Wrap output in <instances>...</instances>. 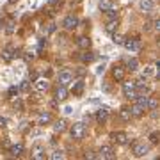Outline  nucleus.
Wrapping results in <instances>:
<instances>
[{
	"label": "nucleus",
	"instance_id": "nucleus-19",
	"mask_svg": "<svg viewBox=\"0 0 160 160\" xmlns=\"http://www.w3.org/2000/svg\"><path fill=\"white\" fill-rule=\"evenodd\" d=\"M80 59H82V62H93V61H95L96 59V55L95 53H93V52H87V50H84V53H82V55H80Z\"/></svg>",
	"mask_w": 160,
	"mask_h": 160
},
{
	"label": "nucleus",
	"instance_id": "nucleus-26",
	"mask_svg": "<svg viewBox=\"0 0 160 160\" xmlns=\"http://www.w3.org/2000/svg\"><path fill=\"white\" fill-rule=\"evenodd\" d=\"M157 107H158V100H157V98H148L146 109H149V110H157Z\"/></svg>",
	"mask_w": 160,
	"mask_h": 160
},
{
	"label": "nucleus",
	"instance_id": "nucleus-11",
	"mask_svg": "<svg viewBox=\"0 0 160 160\" xmlns=\"http://www.w3.org/2000/svg\"><path fill=\"white\" fill-rule=\"evenodd\" d=\"M66 98H68V89H66V86H61V87L55 89V100L57 102H64Z\"/></svg>",
	"mask_w": 160,
	"mask_h": 160
},
{
	"label": "nucleus",
	"instance_id": "nucleus-27",
	"mask_svg": "<svg viewBox=\"0 0 160 160\" xmlns=\"http://www.w3.org/2000/svg\"><path fill=\"white\" fill-rule=\"evenodd\" d=\"M82 91H84V82H77L73 86V95H80Z\"/></svg>",
	"mask_w": 160,
	"mask_h": 160
},
{
	"label": "nucleus",
	"instance_id": "nucleus-2",
	"mask_svg": "<svg viewBox=\"0 0 160 160\" xmlns=\"http://www.w3.org/2000/svg\"><path fill=\"white\" fill-rule=\"evenodd\" d=\"M71 139H75V141H80V139H84V135H86V124L84 123H75L71 126Z\"/></svg>",
	"mask_w": 160,
	"mask_h": 160
},
{
	"label": "nucleus",
	"instance_id": "nucleus-8",
	"mask_svg": "<svg viewBox=\"0 0 160 160\" xmlns=\"http://www.w3.org/2000/svg\"><path fill=\"white\" fill-rule=\"evenodd\" d=\"M62 25H64L66 30H73L75 27H77V25H78V18H77V16H73V15L66 16L64 22H62Z\"/></svg>",
	"mask_w": 160,
	"mask_h": 160
},
{
	"label": "nucleus",
	"instance_id": "nucleus-13",
	"mask_svg": "<svg viewBox=\"0 0 160 160\" xmlns=\"http://www.w3.org/2000/svg\"><path fill=\"white\" fill-rule=\"evenodd\" d=\"M13 52H15V46H13V44H9V46H6V50L2 52V59H4L6 62H9L11 59L15 57V53H13Z\"/></svg>",
	"mask_w": 160,
	"mask_h": 160
},
{
	"label": "nucleus",
	"instance_id": "nucleus-24",
	"mask_svg": "<svg viewBox=\"0 0 160 160\" xmlns=\"http://www.w3.org/2000/svg\"><path fill=\"white\" fill-rule=\"evenodd\" d=\"M126 68H128L130 71H137V69H139V61H137V59H128Z\"/></svg>",
	"mask_w": 160,
	"mask_h": 160
},
{
	"label": "nucleus",
	"instance_id": "nucleus-35",
	"mask_svg": "<svg viewBox=\"0 0 160 160\" xmlns=\"http://www.w3.org/2000/svg\"><path fill=\"white\" fill-rule=\"evenodd\" d=\"M98 155H95L93 151H89V153H86V158H96Z\"/></svg>",
	"mask_w": 160,
	"mask_h": 160
},
{
	"label": "nucleus",
	"instance_id": "nucleus-6",
	"mask_svg": "<svg viewBox=\"0 0 160 160\" xmlns=\"http://www.w3.org/2000/svg\"><path fill=\"white\" fill-rule=\"evenodd\" d=\"M112 77L116 82H123L124 77H126V69H124L123 66H114L112 68Z\"/></svg>",
	"mask_w": 160,
	"mask_h": 160
},
{
	"label": "nucleus",
	"instance_id": "nucleus-5",
	"mask_svg": "<svg viewBox=\"0 0 160 160\" xmlns=\"http://www.w3.org/2000/svg\"><path fill=\"white\" fill-rule=\"evenodd\" d=\"M110 139L116 142V144H128V135L124 132H112Z\"/></svg>",
	"mask_w": 160,
	"mask_h": 160
},
{
	"label": "nucleus",
	"instance_id": "nucleus-18",
	"mask_svg": "<svg viewBox=\"0 0 160 160\" xmlns=\"http://www.w3.org/2000/svg\"><path fill=\"white\" fill-rule=\"evenodd\" d=\"M119 117H121L123 121H130L133 116H132V110L128 109V107H123V109L119 110Z\"/></svg>",
	"mask_w": 160,
	"mask_h": 160
},
{
	"label": "nucleus",
	"instance_id": "nucleus-38",
	"mask_svg": "<svg viewBox=\"0 0 160 160\" xmlns=\"http://www.w3.org/2000/svg\"><path fill=\"white\" fill-rule=\"evenodd\" d=\"M158 141V133H151V142H157Z\"/></svg>",
	"mask_w": 160,
	"mask_h": 160
},
{
	"label": "nucleus",
	"instance_id": "nucleus-25",
	"mask_svg": "<svg viewBox=\"0 0 160 160\" xmlns=\"http://www.w3.org/2000/svg\"><path fill=\"white\" fill-rule=\"evenodd\" d=\"M66 130V121L64 119H59L57 123L53 124V132H59V133H61V132H64Z\"/></svg>",
	"mask_w": 160,
	"mask_h": 160
},
{
	"label": "nucleus",
	"instance_id": "nucleus-17",
	"mask_svg": "<svg viewBox=\"0 0 160 160\" xmlns=\"http://www.w3.org/2000/svg\"><path fill=\"white\" fill-rule=\"evenodd\" d=\"M52 121V116H50V112H41L39 114V117H37V124H46V123H50Z\"/></svg>",
	"mask_w": 160,
	"mask_h": 160
},
{
	"label": "nucleus",
	"instance_id": "nucleus-20",
	"mask_svg": "<svg viewBox=\"0 0 160 160\" xmlns=\"http://www.w3.org/2000/svg\"><path fill=\"white\" fill-rule=\"evenodd\" d=\"M112 7H114V2H112V0H102V2H100V11H103V13L110 11Z\"/></svg>",
	"mask_w": 160,
	"mask_h": 160
},
{
	"label": "nucleus",
	"instance_id": "nucleus-30",
	"mask_svg": "<svg viewBox=\"0 0 160 160\" xmlns=\"http://www.w3.org/2000/svg\"><path fill=\"white\" fill-rule=\"evenodd\" d=\"M107 16H109V20H117V11L112 7L110 11H107Z\"/></svg>",
	"mask_w": 160,
	"mask_h": 160
},
{
	"label": "nucleus",
	"instance_id": "nucleus-14",
	"mask_svg": "<svg viewBox=\"0 0 160 160\" xmlns=\"http://www.w3.org/2000/svg\"><path fill=\"white\" fill-rule=\"evenodd\" d=\"M77 44H78L82 50H87L89 46H91V39H89L87 36H80L78 39H77Z\"/></svg>",
	"mask_w": 160,
	"mask_h": 160
},
{
	"label": "nucleus",
	"instance_id": "nucleus-16",
	"mask_svg": "<svg viewBox=\"0 0 160 160\" xmlns=\"http://www.w3.org/2000/svg\"><path fill=\"white\" fill-rule=\"evenodd\" d=\"M48 86H50V84H48V80H46V78H37L36 80V89L39 91V93L46 91V89H48Z\"/></svg>",
	"mask_w": 160,
	"mask_h": 160
},
{
	"label": "nucleus",
	"instance_id": "nucleus-39",
	"mask_svg": "<svg viewBox=\"0 0 160 160\" xmlns=\"http://www.w3.org/2000/svg\"><path fill=\"white\" fill-rule=\"evenodd\" d=\"M9 2H11V4H15V2H16V0H9Z\"/></svg>",
	"mask_w": 160,
	"mask_h": 160
},
{
	"label": "nucleus",
	"instance_id": "nucleus-34",
	"mask_svg": "<svg viewBox=\"0 0 160 160\" xmlns=\"http://www.w3.org/2000/svg\"><path fill=\"white\" fill-rule=\"evenodd\" d=\"M151 29H153V22H148V23L144 25V30L148 32V30H151Z\"/></svg>",
	"mask_w": 160,
	"mask_h": 160
},
{
	"label": "nucleus",
	"instance_id": "nucleus-23",
	"mask_svg": "<svg viewBox=\"0 0 160 160\" xmlns=\"http://www.w3.org/2000/svg\"><path fill=\"white\" fill-rule=\"evenodd\" d=\"M130 110H132V116L139 117V116H142V112H144V107H141L139 103H135V105H133Z\"/></svg>",
	"mask_w": 160,
	"mask_h": 160
},
{
	"label": "nucleus",
	"instance_id": "nucleus-1",
	"mask_svg": "<svg viewBox=\"0 0 160 160\" xmlns=\"http://www.w3.org/2000/svg\"><path fill=\"white\" fill-rule=\"evenodd\" d=\"M123 95L124 98H128V100H135L137 98V87H135V82L130 80V82H123Z\"/></svg>",
	"mask_w": 160,
	"mask_h": 160
},
{
	"label": "nucleus",
	"instance_id": "nucleus-32",
	"mask_svg": "<svg viewBox=\"0 0 160 160\" xmlns=\"http://www.w3.org/2000/svg\"><path fill=\"white\" fill-rule=\"evenodd\" d=\"M9 95H11V96L18 95V87H16V86H13V87H9Z\"/></svg>",
	"mask_w": 160,
	"mask_h": 160
},
{
	"label": "nucleus",
	"instance_id": "nucleus-22",
	"mask_svg": "<svg viewBox=\"0 0 160 160\" xmlns=\"http://www.w3.org/2000/svg\"><path fill=\"white\" fill-rule=\"evenodd\" d=\"M116 29H117V20H109V23L105 25V30L109 34H112V32H116Z\"/></svg>",
	"mask_w": 160,
	"mask_h": 160
},
{
	"label": "nucleus",
	"instance_id": "nucleus-28",
	"mask_svg": "<svg viewBox=\"0 0 160 160\" xmlns=\"http://www.w3.org/2000/svg\"><path fill=\"white\" fill-rule=\"evenodd\" d=\"M48 158H50V160H62V158H64V153L59 149V151H53V153H52Z\"/></svg>",
	"mask_w": 160,
	"mask_h": 160
},
{
	"label": "nucleus",
	"instance_id": "nucleus-9",
	"mask_svg": "<svg viewBox=\"0 0 160 160\" xmlns=\"http://www.w3.org/2000/svg\"><path fill=\"white\" fill-rule=\"evenodd\" d=\"M124 48L126 50H132V52H139L141 50V43H139V39H126V41H123Z\"/></svg>",
	"mask_w": 160,
	"mask_h": 160
},
{
	"label": "nucleus",
	"instance_id": "nucleus-4",
	"mask_svg": "<svg viewBox=\"0 0 160 160\" xmlns=\"http://www.w3.org/2000/svg\"><path fill=\"white\" fill-rule=\"evenodd\" d=\"M98 157H102V158H116V151H114V148L110 144H103L100 148V155Z\"/></svg>",
	"mask_w": 160,
	"mask_h": 160
},
{
	"label": "nucleus",
	"instance_id": "nucleus-21",
	"mask_svg": "<svg viewBox=\"0 0 160 160\" xmlns=\"http://www.w3.org/2000/svg\"><path fill=\"white\" fill-rule=\"evenodd\" d=\"M32 158H36V160H43L44 158V153H43V148H41V146H36V148H34Z\"/></svg>",
	"mask_w": 160,
	"mask_h": 160
},
{
	"label": "nucleus",
	"instance_id": "nucleus-3",
	"mask_svg": "<svg viewBox=\"0 0 160 160\" xmlns=\"http://www.w3.org/2000/svg\"><path fill=\"white\" fill-rule=\"evenodd\" d=\"M148 149H149V146L144 144L142 141H135L133 146H132V151H133L135 157H144L146 153H148Z\"/></svg>",
	"mask_w": 160,
	"mask_h": 160
},
{
	"label": "nucleus",
	"instance_id": "nucleus-37",
	"mask_svg": "<svg viewBox=\"0 0 160 160\" xmlns=\"http://www.w3.org/2000/svg\"><path fill=\"white\" fill-rule=\"evenodd\" d=\"M2 146H4V148H11V142H9V139H4Z\"/></svg>",
	"mask_w": 160,
	"mask_h": 160
},
{
	"label": "nucleus",
	"instance_id": "nucleus-15",
	"mask_svg": "<svg viewBox=\"0 0 160 160\" xmlns=\"http://www.w3.org/2000/svg\"><path fill=\"white\" fill-rule=\"evenodd\" d=\"M9 151H11V155H13V157H20V155L23 153V142L13 144L11 148H9Z\"/></svg>",
	"mask_w": 160,
	"mask_h": 160
},
{
	"label": "nucleus",
	"instance_id": "nucleus-31",
	"mask_svg": "<svg viewBox=\"0 0 160 160\" xmlns=\"http://www.w3.org/2000/svg\"><path fill=\"white\" fill-rule=\"evenodd\" d=\"M7 117H4V116H0V128H6L7 126Z\"/></svg>",
	"mask_w": 160,
	"mask_h": 160
},
{
	"label": "nucleus",
	"instance_id": "nucleus-10",
	"mask_svg": "<svg viewBox=\"0 0 160 160\" xmlns=\"http://www.w3.org/2000/svg\"><path fill=\"white\" fill-rule=\"evenodd\" d=\"M109 114H110L109 109H105V107H103V109H100L98 112H96V121L103 124L105 121H107V119H109Z\"/></svg>",
	"mask_w": 160,
	"mask_h": 160
},
{
	"label": "nucleus",
	"instance_id": "nucleus-29",
	"mask_svg": "<svg viewBox=\"0 0 160 160\" xmlns=\"http://www.w3.org/2000/svg\"><path fill=\"white\" fill-rule=\"evenodd\" d=\"M112 41H114L116 44H123L124 37L121 36V34H116V32H112Z\"/></svg>",
	"mask_w": 160,
	"mask_h": 160
},
{
	"label": "nucleus",
	"instance_id": "nucleus-7",
	"mask_svg": "<svg viewBox=\"0 0 160 160\" xmlns=\"http://www.w3.org/2000/svg\"><path fill=\"white\" fill-rule=\"evenodd\" d=\"M73 80V73L69 69H62V71L59 73V82H61V86H68V84H71Z\"/></svg>",
	"mask_w": 160,
	"mask_h": 160
},
{
	"label": "nucleus",
	"instance_id": "nucleus-33",
	"mask_svg": "<svg viewBox=\"0 0 160 160\" xmlns=\"http://www.w3.org/2000/svg\"><path fill=\"white\" fill-rule=\"evenodd\" d=\"M13 25H15L13 22L7 23V34H13V30H15V27H13Z\"/></svg>",
	"mask_w": 160,
	"mask_h": 160
},
{
	"label": "nucleus",
	"instance_id": "nucleus-12",
	"mask_svg": "<svg viewBox=\"0 0 160 160\" xmlns=\"http://www.w3.org/2000/svg\"><path fill=\"white\" fill-rule=\"evenodd\" d=\"M141 11L142 13H151L153 11V7H155V2L153 0H141Z\"/></svg>",
	"mask_w": 160,
	"mask_h": 160
},
{
	"label": "nucleus",
	"instance_id": "nucleus-36",
	"mask_svg": "<svg viewBox=\"0 0 160 160\" xmlns=\"http://www.w3.org/2000/svg\"><path fill=\"white\" fill-rule=\"evenodd\" d=\"M20 89H22V91H27V89H29V84H27V82H22Z\"/></svg>",
	"mask_w": 160,
	"mask_h": 160
}]
</instances>
